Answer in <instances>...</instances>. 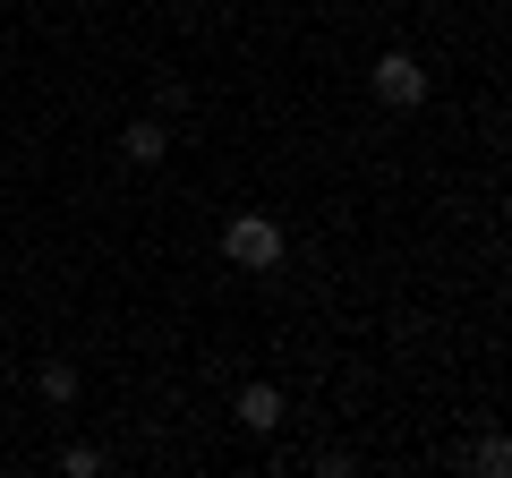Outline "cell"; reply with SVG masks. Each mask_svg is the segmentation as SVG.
I'll return each mask as SVG.
<instances>
[{"label":"cell","mask_w":512,"mask_h":478,"mask_svg":"<svg viewBox=\"0 0 512 478\" xmlns=\"http://www.w3.org/2000/svg\"><path fill=\"white\" fill-rule=\"evenodd\" d=\"M35 385H43V402H52V410H69V402H77V368H69V359H43Z\"/></svg>","instance_id":"cell-5"},{"label":"cell","mask_w":512,"mask_h":478,"mask_svg":"<svg viewBox=\"0 0 512 478\" xmlns=\"http://www.w3.org/2000/svg\"><path fill=\"white\" fill-rule=\"evenodd\" d=\"M376 103H393V111L427 103V69H419L410 52H384V60H376Z\"/></svg>","instance_id":"cell-2"},{"label":"cell","mask_w":512,"mask_h":478,"mask_svg":"<svg viewBox=\"0 0 512 478\" xmlns=\"http://www.w3.org/2000/svg\"><path fill=\"white\" fill-rule=\"evenodd\" d=\"M239 419H248L256 436H265V427H282V393H274V385H239Z\"/></svg>","instance_id":"cell-4"},{"label":"cell","mask_w":512,"mask_h":478,"mask_svg":"<svg viewBox=\"0 0 512 478\" xmlns=\"http://www.w3.org/2000/svg\"><path fill=\"white\" fill-rule=\"evenodd\" d=\"M120 154H128L137 171L163 163V154H171V129H163V120H128V129H120Z\"/></svg>","instance_id":"cell-3"},{"label":"cell","mask_w":512,"mask_h":478,"mask_svg":"<svg viewBox=\"0 0 512 478\" xmlns=\"http://www.w3.org/2000/svg\"><path fill=\"white\" fill-rule=\"evenodd\" d=\"M222 257H231L239 274H274L282 265V222L274 214H231L222 222Z\"/></svg>","instance_id":"cell-1"},{"label":"cell","mask_w":512,"mask_h":478,"mask_svg":"<svg viewBox=\"0 0 512 478\" xmlns=\"http://www.w3.org/2000/svg\"><path fill=\"white\" fill-rule=\"evenodd\" d=\"M478 470L504 478V470H512V444H504V436H487V444H478Z\"/></svg>","instance_id":"cell-6"},{"label":"cell","mask_w":512,"mask_h":478,"mask_svg":"<svg viewBox=\"0 0 512 478\" xmlns=\"http://www.w3.org/2000/svg\"><path fill=\"white\" fill-rule=\"evenodd\" d=\"M60 470H69V478H94V470H103V453H94V444H77V453H60Z\"/></svg>","instance_id":"cell-7"}]
</instances>
